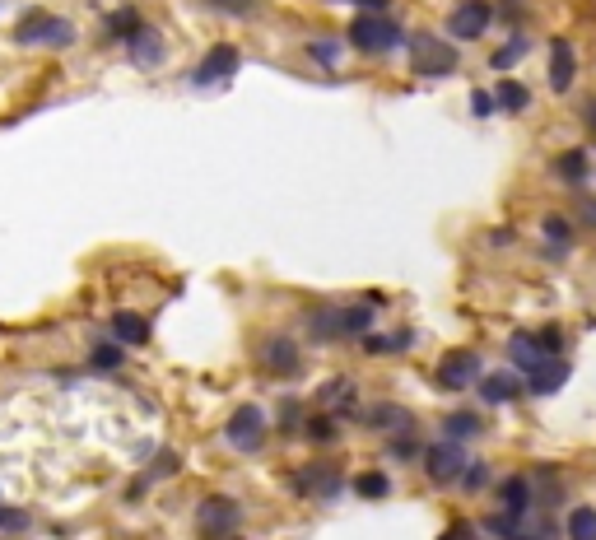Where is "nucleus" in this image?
I'll list each match as a JSON object with an SVG mask.
<instances>
[{
	"instance_id": "1",
	"label": "nucleus",
	"mask_w": 596,
	"mask_h": 540,
	"mask_svg": "<svg viewBox=\"0 0 596 540\" xmlns=\"http://www.w3.org/2000/svg\"><path fill=\"white\" fill-rule=\"evenodd\" d=\"M406 42V28L396 24L387 10H359L350 19V47L364 56H387Z\"/></svg>"
},
{
	"instance_id": "3",
	"label": "nucleus",
	"mask_w": 596,
	"mask_h": 540,
	"mask_svg": "<svg viewBox=\"0 0 596 540\" xmlns=\"http://www.w3.org/2000/svg\"><path fill=\"white\" fill-rule=\"evenodd\" d=\"M461 66V52L447 47V38H434V33H410V75L420 80H443Z\"/></svg>"
},
{
	"instance_id": "20",
	"label": "nucleus",
	"mask_w": 596,
	"mask_h": 540,
	"mask_svg": "<svg viewBox=\"0 0 596 540\" xmlns=\"http://www.w3.org/2000/svg\"><path fill=\"white\" fill-rule=\"evenodd\" d=\"M508 359L522 368V378H527L531 368H541L545 354H541V345H536V331H517V336L508 340Z\"/></svg>"
},
{
	"instance_id": "9",
	"label": "nucleus",
	"mask_w": 596,
	"mask_h": 540,
	"mask_svg": "<svg viewBox=\"0 0 596 540\" xmlns=\"http://www.w3.org/2000/svg\"><path fill=\"white\" fill-rule=\"evenodd\" d=\"M257 364L271 373V378H298L303 373V350H298L294 336H266L257 345Z\"/></svg>"
},
{
	"instance_id": "10",
	"label": "nucleus",
	"mask_w": 596,
	"mask_h": 540,
	"mask_svg": "<svg viewBox=\"0 0 596 540\" xmlns=\"http://www.w3.org/2000/svg\"><path fill=\"white\" fill-rule=\"evenodd\" d=\"M494 24V5L489 0H461L457 10L447 14V38L457 42H480Z\"/></svg>"
},
{
	"instance_id": "6",
	"label": "nucleus",
	"mask_w": 596,
	"mask_h": 540,
	"mask_svg": "<svg viewBox=\"0 0 596 540\" xmlns=\"http://www.w3.org/2000/svg\"><path fill=\"white\" fill-rule=\"evenodd\" d=\"M224 443L238 452H261L266 447V410L261 405H238L233 419L224 424Z\"/></svg>"
},
{
	"instance_id": "38",
	"label": "nucleus",
	"mask_w": 596,
	"mask_h": 540,
	"mask_svg": "<svg viewBox=\"0 0 596 540\" xmlns=\"http://www.w3.org/2000/svg\"><path fill=\"white\" fill-rule=\"evenodd\" d=\"M177 471H182V457L168 447V452H159V461H154V466H149L140 480H145V485H154V480H163V475H177Z\"/></svg>"
},
{
	"instance_id": "36",
	"label": "nucleus",
	"mask_w": 596,
	"mask_h": 540,
	"mask_svg": "<svg viewBox=\"0 0 596 540\" xmlns=\"http://www.w3.org/2000/svg\"><path fill=\"white\" fill-rule=\"evenodd\" d=\"M215 14H229V19H252L261 10V0H205Z\"/></svg>"
},
{
	"instance_id": "45",
	"label": "nucleus",
	"mask_w": 596,
	"mask_h": 540,
	"mask_svg": "<svg viewBox=\"0 0 596 540\" xmlns=\"http://www.w3.org/2000/svg\"><path fill=\"white\" fill-rule=\"evenodd\" d=\"M350 5H364V10H387L392 0H350Z\"/></svg>"
},
{
	"instance_id": "35",
	"label": "nucleus",
	"mask_w": 596,
	"mask_h": 540,
	"mask_svg": "<svg viewBox=\"0 0 596 540\" xmlns=\"http://www.w3.org/2000/svg\"><path fill=\"white\" fill-rule=\"evenodd\" d=\"M28 527H33V517H28L24 508H5V503H0V536H24Z\"/></svg>"
},
{
	"instance_id": "44",
	"label": "nucleus",
	"mask_w": 596,
	"mask_h": 540,
	"mask_svg": "<svg viewBox=\"0 0 596 540\" xmlns=\"http://www.w3.org/2000/svg\"><path fill=\"white\" fill-rule=\"evenodd\" d=\"M578 215H583V224L596 229V201H578Z\"/></svg>"
},
{
	"instance_id": "11",
	"label": "nucleus",
	"mask_w": 596,
	"mask_h": 540,
	"mask_svg": "<svg viewBox=\"0 0 596 540\" xmlns=\"http://www.w3.org/2000/svg\"><path fill=\"white\" fill-rule=\"evenodd\" d=\"M434 378H438L443 392H466V387L480 382V354H475V350H447L443 359H438Z\"/></svg>"
},
{
	"instance_id": "13",
	"label": "nucleus",
	"mask_w": 596,
	"mask_h": 540,
	"mask_svg": "<svg viewBox=\"0 0 596 540\" xmlns=\"http://www.w3.org/2000/svg\"><path fill=\"white\" fill-rule=\"evenodd\" d=\"M573 80H578V52H573L569 38H555L550 42V89L569 94Z\"/></svg>"
},
{
	"instance_id": "42",
	"label": "nucleus",
	"mask_w": 596,
	"mask_h": 540,
	"mask_svg": "<svg viewBox=\"0 0 596 540\" xmlns=\"http://www.w3.org/2000/svg\"><path fill=\"white\" fill-rule=\"evenodd\" d=\"M443 540H475V527H471V522H461V517H457V522L447 527V536H443Z\"/></svg>"
},
{
	"instance_id": "27",
	"label": "nucleus",
	"mask_w": 596,
	"mask_h": 540,
	"mask_svg": "<svg viewBox=\"0 0 596 540\" xmlns=\"http://www.w3.org/2000/svg\"><path fill=\"white\" fill-rule=\"evenodd\" d=\"M494 108H503V112H527V108H531V94H527V84H517V80H503L499 89H494Z\"/></svg>"
},
{
	"instance_id": "15",
	"label": "nucleus",
	"mask_w": 596,
	"mask_h": 540,
	"mask_svg": "<svg viewBox=\"0 0 596 540\" xmlns=\"http://www.w3.org/2000/svg\"><path fill=\"white\" fill-rule=\"evenodd\" d=\"M564 382H569V364H564V359H545L541 368H531L527 378H522V392H531V396H555Z\"/></svg>"
},
{
	"instance_id": "19",
	"label": "nucleus",
	"mask_w": 596,
	"mask_h": 540,
	"mask_svg": "<svg viewBox=\"0 0 596 540\" xmlns=\"http://www.w3.org/2000/svg\"><path fill=\"white\" fill-rule=\"evenodd\" d=\"M140 24H145V14H140L136 5H117V10H108V19H103V38H108V42H126Z\"/></svg>"
},
{
	"instance_id": "16",
	"label": "nucleus",
	"mask_w": 596,
	"mask_h": 540,
	"mask_svg": "<svg viewBox=\"0 0 596 540\" xmlns=\"http://www.w3.org/2000/svg\"><path fill=\"white\" fill-rule=\"evenodd\" d=\"M112 340L126 350H140V345H149V322L140 312H112Z\"/></svg>"
},
{
	"instance_id": "30",
	"label": "nucleus",
	"mask_w": 596,
	"mask_h": 540,
	"mask_svg": "<svg viewBox=\"0 0 596 540\" xmlns=\"http://www.w3.org/2000/svg\"><path fill=\"white\" fill-rule=\"evenodd\" d=\"M340 52H345V47H340L336 38H312L308 42V61H317L322 70H336L340 66Z\"/></svg>"
},
{
	"instance_id": "31",
	"label": "nucleus",
	"mask_w": 596,
	"mask_h": 540,
	"mask_svg": "<svg viewBox=\"0 0 596 540\" xmlns=\"http://www.w3.org/2000/svg\"><path fill=\"white\" fill-rule=\"evenodd\" d=\"M527 52H531L527 33H522V38H508V42H503V47H499V52L489 56V66H494V70H508V66H517V61H522V56H527Z\"/></svg>"
},
{
	"instance_id": "26",
	"label": "nucleus",
	"mask_w": 596,
	"mask_h": 540,
	"mask_svg": "<svg viewBox=\"0 0 596 540\" xmlns=\"http://www.w3.org/2000/svg\"><path fill=\"white\" fill-rule=\"evenodd\" d=\"M475 433H485V419L471 415V410H457V415L443 419V438H452V443H466Z\"/></svg>"
},
{
	"instance_id": "41",
	"label": "nucleus",
	"mask_w": 596,
	"mask_h": 540,
	"mask_svg": "<svg viewBox=\"0 0 596 540\" xmlns=\"http://www.w3.org/2000/svg\"><path fill=\"white\" fill-rule=\"evenodd\" d=\"M471 112L475 117H480V122H485V117H494V94H485V89H471Z\"/></svg>"
},
{
	"instance_id": "5",
	"label": "nucleus",
	"mask_w": 596,
	"mask_h": 540,
	"mask_svg": "<svg viewBox=\"0 0 596 540\" xmlns=\"http://www.w3.org/2000/svg\"><path fill=\"white\" fill-rule=\"evenodd\" d=\"M238 522H243V508H238L229 494H210V499H201V508H196V531H201L205 540L233 536Z\"/></svg>"
},
{
	"instance_id": "23",
	"label": "nucleus",
	"mask_w": 596,
	"mask_h": 540,
	"mask_svg": "<svg viewBox=\"0 0 596 540\" xmlns=\"http://www.w3.org/2000/svg\"><path fill=\"white\" fill-rule=\"evenodd\" d=\"M317 401L326 405V410H336V415H350L354 410V378H331V382H322V392H317Z\"/></svg>"
},
{
	"instance_id": "28",
	"label": "nucleus",
	"mask_w": 596,
	"mask_h": 540,
	"mask_svg": "<svg viewBox=\"0 0 596 540\" xmlns=\"http://www.w3.org/2000/svg\"><path fill=\"white\" fill-rule=\"evenodd\" d=\"M354 494H359V499H387V494H392V480L382 471H364V475H354Z\"/></svg>"
},
{
	"instance_id": "43",
	"label": "nucleus",
	"mask_w": 596,
	"mask_h": 540,
	"mask_svg": "<svg viewBox=\"0 0 596 540\" xmlns=\"http://www.w3.org/2000/svg\"><path fill=\"white\" fill-rule=\"evenodd\" d=\"M583 126L596 135V98H587V103H583Z\"/></svg>"
},
{
	"instance_id": "39",
	"label": "nucleus",
	"mask_w": 596,
	"mask_h": 540,
	"mask_svg": "<svg viewBox=\"0 0 596 540\" xmlns=\"http://www.w3.org/2000/svg\"><path fill=\"white\" fill-rule=\"evenodd\" d=\"M480 531H489V536H499V540H517L522 536V522H513V517H489Z\"/></svg>"
},
{
	"instance_id": "21",
	"label": "nucleus",
	"mask_w": 596,
	"mask_h": 540,
	"mask_svg": "<svg viewBox=\"0 0 596 540\" xmlns=\"http://www.w3.org/2000/svg\"><path fill=\"white\" fill-rule=\"evenodd\" d=\"M387 457L401 461V466H410V461L424 457V443H420V433H415V419H410V424H401V429L392 433V443H387Z\"/></svg>"
},
{
	"instance_id": "8",
	"label": "nucleus",
	"mask_w": 596,
	"mask_h": 540,
	"mask_svg": "<svg viewBox=\"0 0 596 540\" xmlns=\"http://www.w3.org/2000/svg\"><path fill=\"white\" fill-rule=\"evenodd\" d=\"M238 66H243V52H238L233 42H215V47L201 56V66L191 70V84H196V89H215V84L233 80Z\"/></svg>"
},
{
	"instance_id": "34",
	"label": "nucleus",
	"mask_w": 596,
	"mask_h": 540,
	"mask_svg": "<svg viewBox=\"0 0 596 540\" xmlns=\"http://www.w3.org/2000/svg\"><path fill=\"white\" fill-rule=\"evenodd\" d=\"M303 433H308L312 443H336V415H312V419H303Z\"/></svg>"
},
{
	"instance_id": "14",
	"label": "nucleus",
	"mask_w": 596,
	"mask_h": 540,
	"mask_svg": "<svg viewBox=\"0 0 596 540\" xmlns=\"http://www.w3.org/2000/svg\"><path fill=\"white\" fill-rule=\"evenodd\" d=\"M531 494H536V485H531L527 475H508V480L499 485L503 517H513V522H527V513H531Z\"/></svg>"
},
{
	"instance_id": "18",
	"label": "nucleus",
	"mask_w": 596,
	"mask_h": 540,
	"mask_svg": "<svg viewBox=\"0 0 596 540\" xmlns=\"http://www.w3.org/2000/svg\"><path fill=\"white\" fill-rule=\"evenodd\" d=\"M522 396V378L517 373H489L485 382H480V401L485 405H508Z\"/></svg>"
},
{
	"instance_id": "40",
	"label": "nucleus",
	"mask_w": 596,
	"mask_h": 540,
	"mask_svg": "<svg viewBox=\"0 0 596 540\" xmlns=\"http://www.w3.org/2000/svg\"><path fill=\"white\" fill-rule=\"evenodd\" d=\"M298 415H303V410H298V401H294V396H285V405H280V433H294L298 424H303Z\"/></svg>"
},
{
	"instance_id": "7",
	"label": "nucleus",
	"mask_w": 596,
	"mask_h": 540,
	"mask_svg": "<svg viewBox=\"0 0 596 540\" xmlns=\"http://www.w3.org/2000/svg\"><path fill=\"white\" fill-rule=\"evenodd\" d=\"M289 489H294L298 499H336L340 489H345V480H340V466H331V461H312V466H303V471L289 475Z\"/></svg>"
},
{
	"instance_id": "4",
	"label": "nucleus",
	"mask_w": 596,
	"mask_h": 540,
	"mask_svg": "<svg viewBox=\"0 0 596 540\" xmlns=\"http://www.w3.org/2000/svg\"><path fill=\"white\" fill-rule=\"evenodd\" d=\"M466 461H471V457H466V447L452 443V438H438V443L424 447L420 466H424V475H429V485L447 489V485H457V480H461Z\"/></svg>"
},
{
	"instance_id": "46",
	"label": "nucleus",
	"mask_w": 596,
	"mask_h": 540,
	"mask_svg": "<svg viewBox=\"0 0 596 540\" xmlns=\"http://www.w3.org/2000/svg\"><path fill=\"white\" fill-rule=\"evenodd\" d=\"M224 540H243V536H238V531H233V536H224Z\"/></svg>"
},
{
	"instance_id": "25",
	"label": "nucleus",
	"mask_w": 596,
	"mask_h": 540,
	"mask_svg": "<svg viewBox=\"0 0 596 540\" xmlns=\"http://www.w3.org/2000/svg\"><path fill=\"white\" fill-rule=\"evenodd\" d=\"M122 364H126V345H117V340H94L89 345V368L94 373H117Z\"/></svg>"
},
{
	"instance_id": "24",
	"label": "nucleus",
	"mask_w": 596,
	"mask_h": 540,
	"mask_svg": "<svg viewBox=\"0 0 596 540\" xmlns=\"http://www.w3.org/2000/svg\"><path fill=\"white\" fill-rule=\"evenodd\" d=\"M587 173H592V159H587L583 149H564V154L555 159V177L559 182H569V187L587 182Z\"/></svg>"
},
{
	"instance_id": "22",
	"label": "nucleus",
	"mask_w": 596,
	"mask_h": 540,
	"mask_svg": "<svg viewBox=\"0 0 596 540\" xmlns=\"http://www.w3.org/2000/svg\"><path fill=\"white\" fill-rule=\"evenodd\" d=\"M364 345L359 350L368 354V359H382V354H401V350H410L415 345V331H396V336H378V331H364Z\"/></svg>"
},
{
	"instance_id": "2",
	"label": "nucleus",
	"mask_w": 596,
	"mask_h": 540,
	"mask_svg": "<svg viewBox=\"0 0 596 540\" xmlns=\"http://www.w3.org/2000/svg\"><path fill=\"white\" fill-rule=\"evenodd\" d=\"M75 42V24L61 19L52 10H28L19 24H14V47H70Z\"/></svg>"
},
{
	"instance_id": "12",
	"label": "nucleus",
	"mask_w": 596,
	"mask_h": 540,
	"mask_svg": "<svg viewBox=\"0 0 596 540\" xmlns=\"http://www.w3.org/2000/svg\"><path fill=\"white\" fill-rule=\"evenodd\" d=\"M126 56H131V66L136 70H159L163 66V56H168V47H163V33L154 24H140L131 38L122 42Z\"/></svg>"
},
{
	"instance_id": "33",
	"label": "nucleus",
	"mask_w": 596,
	"mask_h": 540,
	"mask_svg": "<svg viewBox=\"0 0 596 540\" xmlns=\"http://www.w3.org/2000/svg\"><path fill=\"white\" fill-rule=\"evenodd\" d=\"M536 345H541L545 359H559V354L569 350V336H564V326H541V331H536Z\"/></svg>"
},
{
	"instance_id": "37",
	"label": "nucleus",
	"mask_w": 596,
	"mask_h": 540,
	"mask_svg": "<svg viewBox=\"0 0 596 540\" xmlns=\"http://www.w3.org/2000/svg\"><path fill=\"white\" fill-rule=\"evenodd\" d=\"M489 480H494V475H489L485 461H466V471H461V489H466V494H480V489H489Z\"/></svg>"
},
{
	"instance_id": "29",
	"label": "nucleus",
	"mask_w": 596,
	"mask_h": 540,
	"mask_svg": "<svg viewBox=\"0 0 596 540\" xmlns=\"http://www.w3.org/2000/svg\"><path fill=\"white\" fill-rule=\"evenodd\" d=\"M564 531H569V540H596V508H573L569 522H564Z\"/></svg>"
},
{
	"instance_id": "17",
	"label": "nucleus",
	"mask_w": 596,
	"mask_h": 540,
	"mask_svg": "<svg viewBox=\"0 0 596 540\" xmlns=\"http://www.w3.org/2000/svg\"><path fill=\"white\" fill-rule=\"evenodd\" d=\"M410 419L415 415H410L406 405H396V401H373L364 410V424L368 429H378V433H396L401 424H410Z\"/></svg>"
},
{
	"instance_id": "32",
	"label": "nucleus",
	"mask_w": 596,
	"mask_h": 540,
	"mask_svg": "<svg viewBox=\"0 0 596 540\" xmlns=\"http://www.w3.org/2000/svg\"><path fill=\"white\" fill-rule=\"evenodd\" d=\"M545 238H550V243L559 247V252H569L573 247V219H564V215H545Z\"/></svg>"
}]
</instances>
